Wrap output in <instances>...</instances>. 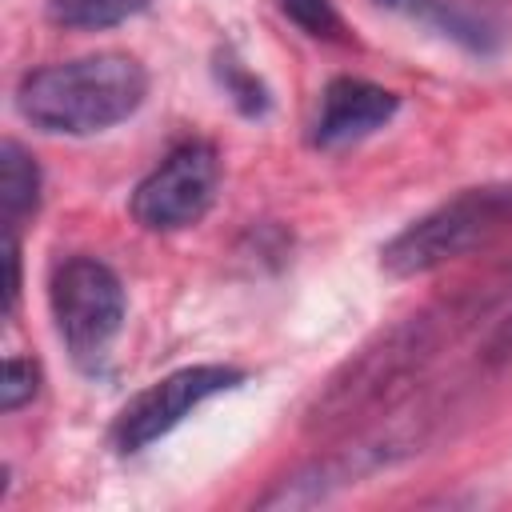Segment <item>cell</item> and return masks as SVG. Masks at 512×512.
Returning a JSON list of instances; mask_svg holds the SVG:
<instances>
[{"label": "cell", "instance_id": "cell-12", "mask_svg": "<svg viewBox=\"0 0 512 512\" xmlns=\"http://www.w3.org/2000/svg\"><path fill=\"white\" fill-rule=\"evenodd\" d=\"M36 384H40V368L24 356H8L4 360V384H0V408L16 412L20 404H28L36 396Z\"/></svg>", "mask_w": 512, "mask_h": 512}, {"label": "cell", "instance_id": "cell-9", "mask_svg": "<svg viewBox=\"0 0 512 512\" xmlns=\"http://www.w3.org/2000/svg\"><path fill=\"white\" fill-rule=\"evenodd\" d=\"M144 8H152V0H48V20L76 32H100L140 16Z\"/></svg>", "mask_w": 512, "mask_h": 512}, {"label": "cell", "instance_id": "cell-1", "mask_svg": "<svg viewBox=\"0 0 512 512\" xmlns=\"http://www.w3.org/2000/svg\"><path fill=\"white\" fill-rule=\"evenodd\" d=\"M148 96V72L136 56L96 52L44 64L16 84L20 116L52 136H96L128 120Z\"/></svg>", "mask_w": 512, "mask_h": 512}, {"label": "cell", "instance_id": "cell-3", "mask_svg": "<svg viewBox=\"0 0 512 512\" xmlns=\"http://www.w3.org/2000/svg\"><path fill=\"white\" fill-rule=\"evenodd\" d=\"M444 320L424 312V316H412L396 328H388L376 344L360 348L332 380L328 388L316 396L312 404V424L316 428H336V424H348L352 416H360L364 408L388 400L392 392L404 388L408 376H416L432 356H436V344H440V332Z\"/></svg>", "mask_w": 512, "mask_h": 512}, {"label": "cell", "instance_id": "cell-5", "mask_svg": "<svg viewBox=\"0 0 512 512\" xmlns=\"http://www.w3.org/2000/svg\"><path fill=\"white\" fill-rule=\"evenodd\" d=\"M220 192V160L204 140L176 144L132 192V220L148 232H180L208 216Z\"/></svg>", "mask_w": 512, "mask_h": 512}, {"label": "cell", "instance_id": "cell-8", "mask_svg": "<svg viewBox=\"0 0 512 512\" xmlns=\"http://www.w3.org/2000/svg\"><path fill=\"white\" fill-rule=\"evenodd\" d=\"M40 208V168L36 160L16 144H0V212H4V232H16L28 216Z\"/></svg>", "mask_w": 512, "mask_h": 512}, {"label": "cell", "instance_id": "cell-15", "mask_svg": "<svg viewBox=\"0 0 512 512\" xmlns=\"http://www.w3.org/2000/svg\"><path fill=\"white\" fill-rule=\"evenodd\" d=\"M380 4H400V0H380Z\"/></svg>", "mask_w": 512, "mask_h": 512}, {"label": "cell", "instance_id": "cell-7", "mask_svg": "<svg viewBox=\"0 0 512 512\" xmlns=\"http://www.w3.org/2000/svg\"><path fill=\"white\" fill-rule=\"evenodd\" d=\"M396 108H400L396 92L360 76H336L320 96V108L312 120V144L316 148L356 144L376 128H384L396 116Z\"/></svg>", "mask_w": 512, "mask_h": 512}, {"label": "cell", "instance_id": "cell-13", "mask_svg": "<svg viewBox=\"0 0 512 512\" xmlns=\"http://www.w3.org/2000/svg\"><path fill=\"white\" fill-rule=\"evenodd\" d=\"M4 264H8V280H4V316L16 312L20 300V240L16 232H4Z\"/></svg>", "mask_w": 512, "mask_h": 512}, {"label": "cell", "instance_id": "cell-6", "mask_svg": "<svg viewBox=\"0 0 512 512\" xmlns=\"http://www.w3.org/2000/svg\"><path fill=\"white\" fill-rule=\"evenodd\" d=\"M236 384H244V372L232 364H188L168 372L164 380L148 384L144 392H136L112 420V448L132 456L144 452L148 444H156L160 436H168L184 416H192L204 400L232 392Z\"/></svg>", "mask_w": 512, "mask_h": 512}, {"label": "cell", "instance_id": "cell-4", "mask_svg": "<svg viewBox=\"0 0 512 512\" xmlns=\"http://www.w3.org/2000/svg\"><path fill=\"white\" fill-rule=\"evenodd\" d=\"M48 308L72 364L88 376L104 372L128 316L120 276L96 256H68L48 280Z\"/></svg>", "mask_w": 512, "mask_h": 512}, {"label": "cell", "instance_id": "cell-11", "mask_svg": "<svg viewBox=\"0 0 512 512\" xmlns=\"http://www.w3.org/2000/svg\"><path fill=\"white\" fill-rule=\"evenodd\" d=\"M280 12L316 40H340L344 32V20L332 8V0H280Z\"/></svg>", "mask_w": 512, "mask_h": 512}, {"label": "cell", "instance_id": "cell-10", "mask_svg": "<svg viewBox=\"0 0 512 512\" xmlns=\"http://www.w3.org/2000/svg\"><path fill=\"white\" fill-rule=\"evenodd\" d=\"M216 76H220V84H224V92L236 100V108L244 112V116H264L268 112V92H264V84L232 56V52H224L220 56V64H216Z\"/></svg>", "mask_w": 512, "mask_h": 512}, {"label": "cell", "instance_id": "cell-2", "mask_svg": "<svg viewBox=\"0 0 512 512\" xmlns=\"http://www.w3.org/2000/svg\"><path fill=\"white\" fill-rule=\"evenodd\" d=\"M504 232H512V180L464 188L400 228L380 248V268L400 280L428 276L468 252L496 244Z\"/></svg>", "mask_w": 512, "mask_h": 512}, {"label": "cell", "instance_id": "cell-14", "mask_svg": "<svg viewBox=\"0 0 512 512\" xmlns=\"http://www.w3.org/2000/svg\"><path fill=\"white\" fill-rule=\"evenodd\" d=\"M496 352H500V356H512V320L500 328V336H496Z\"/></svg>", "mask_w": 512, "mask_h": 512}]
</instances>
